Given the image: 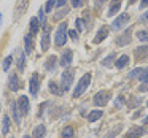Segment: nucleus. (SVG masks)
<instances>
[{
	"label": "nucleus",
	"mask_w": 148,
	"mask_h": 138,
	"mask_svg": "<svg viewBox=\"0 0 148 138\" xmlns=\"http://www.w3.org/2000/svg\"><path fill=\"white\" fill-rule=\"evenodd\" d=\"M48 89H49V92H51V94H54V95H58V97L64 94V92H62V89H61V86H58L54 81H49V83H48Z\"/></svg>",
	"instance_id": "nucleus-24"
},
{
	"label": "nucleus",
	"mask_w": 148,
	"mask_h": 138,
	"mask_svg": "<svg viewBox=\"0 0 148 138\" xmlns=\"http://www.w3.org/2000/svg\"><path fill=\"white\" fill-rule=\"evenodd\" d=\"M91 80H92V75L91 73H86V75H83L81 76V80L77 83V86H75V89H73V99H78V97H81L84 92L88 90V87H89V84H91Z\"/></svg>",
	"instance_id": "nucleus-1"
},
{
	"label": "nucleus",
	"mask_w": 148,
	"mask_h": 138,
	"mask_svg": "<svg viewBox=\"0 0 148 138\" xmlns=\"http://www.w3.org/2000/svg\"><path fill=\"white\" fill-rule=\"evenodd\" d=\"M11 64H13V56H7V57L3 59V65H2V68H3V71H8L11 67Z\"/></svg>",
	"instance_id": "nucleus-31"
},
{
	"label": "nucleus",
	"mask_w": 148,
	"mask_h": 138,
	"mask_svg": "<svg viewBox=\"0 0 148 138\" xmlns=\"http://www.w3.org/2000/svg\"><path fill=\"white\" fill-rule=\"evenodd\" d=\"M147 106H148V100H147Z\"/></svg>",
	"instance_id": "nucleus-50"
},
{
	"label": "nucleus",
	"mask_w": 148,
	"mask_h": 138,
	"mask_svg": "<svg viewBox=\"0 0 148 138\" xmlns=\"http://www.w3.org/2000/svg\"><path fill=\"white\" fill-rule=\"evenodd\" d=\"M72 5H73V8H78L83 5V0H72Z\"/></svg>",
	"instance_id": "nucleus-43"
},
{
	"label": "nucleus",
	"mask_w": 148,
	"mask_h": 138,
	"mask_svg": "<svg viewBox=\"0 0 148 138\" xmlns=\"http://www.w3.org/2000/svg\"><path fill=\"white\" fill-rule=\"evenodd\" d=\"M138 21H140V22H148V10L145 11V13H142V14H140Z\"/></svg>",
	"instance_id": "nucleus-40"
},
{
	"label": "nucleus",
	"mask_w": 148,
	"mask_h": 138,
	"mask_svg": "<svg viewBox=\"0 0 148 138\" xmlns=\"http://www.w3.org/2000/svg\"><path fill=\"white\" fill-rule=\"evenodd\" d=\"M102 114H103L102 109H92V111L88 114V122H96V121H99V119L102 118Z\"/></svg>",
	"instance_id": "nucleus-23"
},
{
	"label": "nucleus",
	"mask_w": 148,
	"mask_h": 138,
	"mask_svg": "<svg viewBox=\"0 0 148 138\" xmlns=\"http://www.w3.org/2000/svg\"><path fill=\"white\" fill-rule=\"evenodd\" d=\"M131 41H132V26H129L127 29H126L124 32L115 40V43L118 46H126V45H129Z\"/></svg>",
	"instance_id": "nucleus-6"
},
{
	"label": "nucleus",
	"mask_w": 148,
	"mask_h": 138,
	"mask_svg": "<svg viewBox=\"0 0 148 138\" xmlns=\"http://www.w3.org/2000/svg\"><path fill=\"white\" fill-rule=\"evenodd\" d=\"M138 81H140V83H147V81H148V67L143 70V73H142V76L138 78Z\"/></svg>",
	"instance_id": "nucleus-37"
},
{
	"label": "nucleus",
	"mask_w": 148,
	"mask_h": 138,
	"mask_svg": "<svg viewBox=\"0 0 148 138\" xmlns=\"http://www.w3.org/2000/svg\"><path fill=\"white\" fill-rule=\"evenodd\" d=\"M11 114H13V119L18 125L21 124V111L18 108V103L16 102H11Z\"/></svg>",
	"instance_id": "nucleus-22"
},
{
	"label": "nucleus",
	"mask_w": 148,
	"mask_h": 138,
	"mask_svg": "<svg viewBox=\"0 0 148 138\" xmlns=\"http://www.w3.org/2000/svg\"><path fill=\"white\" fill-rule=\"evenodd\" d=\"M8 87H10L11 92H16V90L21 89V81H19V76L16 73L10 75V78H8Z\"/></svg>",
	"instance_id": "nucleus-11"
},
{
	"label": "nucleus",
	"mask_w": 148,
	"mask_h": 138,
	"mask_svg": "<svg viewBox=\"0 0 148 138\" xmlns=\"http://www.w3.org/2000/svg\"><path fill=\"white\" fill-rule=\"evenodd\" d=\"M148 7V0H142V3H140V8H145Z\"/></svg>",
	"instance_id": "nucleus-45"
},
{
	"label": "nucleus",
	"mask_w": 148,
	"mask_h": 138,
	"mask_svg": "<svg viewBox=\"0 0 148 138\" xmlns=\"http://www.w3.org/2000/svg\"><path fill=\"white\" fill-rule=\"evenodd\" d=\"M29 90H30V95L37 97L40 92V75L38 73H34L32 78H30V83H29Z\"/></svg>",
	"instance_id": "nucleus-8"
},
{
	"label": "nucleus",
	"mask_w": 148,
	"mask_h": 138,
	"mask_svg": "<svg viewBox=\"0 0 148 138\" xmlns=\"http://www.w3.org/2000/svg\"><path fill=\"white\" fill-rule=\"evenodd\" d=\"M145 133V128L143 127H138V125H134L131 130L126 132V138H138Z\"/></svg>",
	"instance_id": "nucleus-17"
},
{
	"label": "nucleus",
	"mask_w": 148,
	"mask_h": 138,
	"mask_svg": "<svg viewBox=\"0 0 148 138\" xmlns=\"http://www.w3.org/2000/svg\"><path fill=\"white\" fill-rule=\"evenodd\" d=\"M45 68L48 71H54L56 68H58V57H56V56H49V57L46 59Z\"/></svg>",
	"instance_id": "nucleus-20"
},
{
	"label": "nucleus",
	"mask_w": 148,
	"mask_h": 138,
	"mask_svg": "<svg viewBox=\"0 0 148 138\" xmlns=\"http://www.w3.org/2000/svg\"><path fill=\"white\" fill-rule=\"evenodd\" d=\"M121 127H123V125H116V127H115V128H112V130H110L108 133L103 135V138H115L116 135H118L119 132H121Z\"/></svg>",
	"instance_id": "nucleus-32"
},
{
	"label": "nucleus",
	"mask_w": 148,
	"mask_h": 138,
	"mask_svg": "<svg viewBox=\"0 0 148 138\" xmlns=\"http://www.w3.org/2000/svg\"><path fill=\"white\" fill-rule=\"evenodd\" d=\"M23 138H30V137H29V135H24V137H23Z\"/></svg>",
	"instance_id": "nucleus-49"
},
{
	"label": "nucleus",
	"mask_w": 148,
	"mask_h": 138,
	"mask_svg": "<svg viewBox=\"0 0 148 138\" xmlns=\"http://www.w3.org/2000/svg\"><path fill=\"white\" fill-rule=\"evenodd\" d=\"M105 2H107V0H96V5H94V8H96V10L99 11L100 8L103 7V3H105Z\"/></svg>",
	"instance_id": "nucleus-39"
},
{
	"label": "nucleus",
	"mask_w": 148,
	"mask_h": 138,
	"mask_svg": "<svg viewBox=\"0 0 148 138\" xmlns=\"http://www.w3.org/2000/svg\"><path fill=\"white\" fill-rule=\"evenodd\" d=\"M138 90H140V92H148V81L147 83H142L140 87H138Z\"/></svg>",
	"instance_id": "nucleus-41"
},
{
	"label": "nucleus",
	"mask_w": 148,
	"mask_h": 138,
	"mask_svg": "<svg viewBox=\"0 0 148 138\" xmlns=\"http://www.w3.org/2000/svg\"><path fill=\"white\" fill-rule=\"evenodd\" d=\"M137 38H138V41L147 43V41H148V30H147V29L137 30Z\"/></svg>",
	"instance_id": "nucleus-28"
},
{
	"label": "nucleus",
	"mask_w": 148,
	"mask_h": 138,
	"mask_svg": "<svg viewBox=\"0 0 148 138\" xmlns=\"http://www.w3.org/2000/svg\"><path fill=\"white\" fill-rule=\"evenodd\" d=\"M121 3L123 0H112L110 2V7H108V11H107V16H115V14H118L119 8H121Z\"/></svg>",
	"instance_id": "nucleus-14"
},
{
	"label": "nucleus",
	"mask_w": 148,
	"mask_h": 138,
	"mask_svg": "<svg viewBox=\"0 0 148 138\" xmlns=\"http://www.w3.org/2000/svg\"><path fill=\"white\" fill-rule=\"evenodd\" d=\"M0 108H2V105H0Z\"/></svg>",
	"instance_id": "nucleus-51"
},
{
	"label": "nucleus",
	"mask_w": 148,
	"mask_h": 138,
	"mask_svg": "<svg viewBox=\"0 0 148 138\" xmlns=\"http://www.w3.org/2000/svg\"><path fill=\"white\" fill-rule=\"evenodd\" d=\"M140 105V99L137 95H131L129 97V103H127V108H135V106Z\"/></svg>",
	"instance_id": "nucleus-30"
},
{
	"label": "nucleus",
	"mask_w": 148,
	"mask_h": 138,
	"mask_svg": "<svg viewBox=\"0 0 148 138\" xmlns=\"http://www.w3.org/2000/svg\"><path fill=\"white\" fill-rule=\"evenodd\" d=\"M129 62H131V57H129L127 54H123L115 61V67L118 68V70H123V68H126L129 65Z\"/></svg>",
	"instance_id": "nucleus-16"
},
{
	"label": "nucleus",
	"mask_w": 148,
	"mask_h": 138,
	"mask_svg": "<svg viewBox=\"0 0 148 138\" xmlns=\"http://www.w3.org/2000/svg\"><path fill=\"white\" fill-rule=\"evenodd\" d=\"M140 114H142V111H140V109H138V111H135L134 114H132V119H137V118H138V116H140Z\"/></svg>",
	"instance_id": "nucleus-44"
},
{
	"label": "nucleus",
	"mask_w": 148,
	"mask_h": 138,
	"mask_svg": "<svg viewBox=\"0 0 148 138\" xmlns=\"http://www.w3.org/2000/svg\"><path fill=\"white\" fill-rule=\"evenodd\" d=\"M123 105H126L124 95H118V97H116V100H115V108H121Z\"/></svg>",
	"instance_id": "nucleus-36"
},
{
	"label": "nucleus",
	"mask_w": 148,
	"mask_h": 138,
	"mask_svg": "<svg viewBox=\"0 0 148 138\" xmlns=\"http://www.w3.org/2000/svg\"><path fill=\"white\" fill-rule=\"evenodd\" d=\"M18 70L19 71H24V68H26V52L21 51V49H18Z\"/></svg>",
	"instance_id": "nucleus-21"
},
{
	"label": "nucleus",
	"mask_w": 148,
	"mask_h": 138,
	"mask_svg": "<svg viewBox=\"0 0 148 138\" xmlns=\"http://www.w3.org/2000/svg\"><path fill=\"white\" fill-rule=\"evenodd\" d=\"M65 3H67V0H56V7H58V8L65 7Z\"/></svg>",
	"instance_id": "nucleus-42"
},
{
	"label": "nucleus",
	"mask_w": 148,
	"mask_h": 138,
	"mask_svg": "<svg viewBox=\"0 0 148 138\" xmlns=\"http://www.w3.org/2000/svg\"><path fill=\"white\" fill-rule=\"evenodd\" d=\"M134 56H135V61L137 62L148 59V45H142V46H138V48H135Z\"/></svg>",
	"instance_id": "nucleus-10"
},
{
	"label": "nucleus",
	"mask_w": 148,
	"mask_h": 138,
	"mask_svg": "<svg viewBox=\"0 0 148 138\" xmlns=\"http://www.w3.org/2000/svg\"><path fill=\"white\" fill-rule=\"evenodd\" d=\"M110 92L108 90H99V92L94 95V99H92V103L96 106H105L107 103L110 102Z\"/></svg>",
	"instance_id": "nucleus-4"
},
{
	"label": "nucleus",
	"mask_w": 148,
	"mask_h": 138,
	"mask_svg": "<svg viewBox=\"0 0 148 138\" xmlns=\"http://www.w3.org/2000/svg\"><path fill=\"white\" fill-rule=\"evenodd\" d=\"M108 37V27H105V26H100V29L97 30V33H96V37H94V43L96 45H99L100 41H103V40Z\"/></svg>",
	"instance_id": "nucleus-15"
},
{
	"label": "nucleus",
	"mask_w": 148,
	"mask_h": 138,
	"mask_svg": "<svg viewBox=\"0 0 148 138\" xmlns=\"http://www.w3.org/2000/svg\"><path fill=\"white\" fill-rule=\"evenodd\" d=\"M40 19L37 16H34V18H30V22H29V35H32V37H35L37 33H38V30H40Z\"/></svg>",
	"instance_id": "nucleus-13"
},
{
	"label": "nucleus",
	"mask_w": 148,
	"mask_h": 138,
	"mask_svg": "<svg viewBox=\"0 0 148 138\" xmlns=\"http://www.w3.org/2000/svg\"><path fill=\"white\" fill-rule=\"evenodd\" d=\"M67 13H69V8H64V7H62L61 10H59L58 13L54 14V19H56V21H59V19H61V18H62V16H65V14H67Z\"/></svg>",
	"instance_id": "nucleus-34"
},
{
	"label": "nucleus",
	"mask_w": 148,
	"mask_h": 138,
	"mask_svg": "<svg viewBox=\"0 0 148 138\" xmlns=\"http://www.w3.org/2000/svg\"><path fill=\"white\" fill-rule=\"evenodd\" d=\"M56 5V0H48L46 2V5L43 7V10H45V13H51V10H53V7Z\"/></svg>",
	"instance_id": "nucleus-35"
},
{
	"label": "nucleus",
	"mask_w": 148,
	"mask_h": 138,
	"mask_svg": "<svg viewBox=\"0 0 148 138\" xmlns=\"http://www.w3.org/2000/svg\"><path fill=\"white\" fill-rule=\"evenodd\" d=\"M27 3H29V0H18L16 8H14V19H19L23 16V13L27 8Z\"/></svg>",
	"instance_id": "nucleus-12"
},
{
	"label": "nucleus",
	"mask_w": 148,
	"mask_h": 138,
	"mask_svg": "<svg viewBox=\"0 0 148 138\" xmlns=\"http://www.w3.org/2000/svg\"><path fill=\"white\" fill-rule=\"evenodd\" d=\"M115 61H116V54H115V52H110V54L107 56V57L100 62V64H102L103 67H112V65L115 64Z\"/></svg>",
	"instance_id": "nucleus-26"
},
{
	"label": "nucleus",
	"mask_w": 148,
	"mask_h": 138,
	"mask_svg": "<svg viewBox=\"0 0 148 138\" xmlns=\"http://www.w3.org/2000/svg\"><path fill=\"white\" fill-rule=\"evenodd\" d=\"M75 26H77V30H78V32H81V30L86 29V22H84L83 18H78V19L75 21Z\"/></svg>",
	"instance_id": "nucleus-33"
},
{
	"label": "nucleus",
	"mask_w": 148,
	"mask_h": 138,
	"mask_svg": "<svg viewBox=\"0 0 148 138\" xmlns=\"http://www.w3.org/2000/svg\"><path fill=\"white\" fill-rule=\"evenodd\" d=\"M72 61H73V51L72 49H65V51H62L61 54V59H59V65L64 68H69L72 64Z\"/></svg>",
	"instance_id": "nucleus-9"
},
{
	"label": "nucleus",
	"mask_w": 148,
	"mask_h": 138,
	"mask_svg": "<svg viewBox=\"0 0 148 138\" xmlns=\"http://www.w3.org/2000/svg\"><path fill=\"white\" fill-rule=\"evenodd\" d=\"M61 135H62V138H75V128L72 125H67V127L62 128Z\"/></svg>",
	"instance_id": "nucleus-25"
},
{
	"label": "nucleus",
	"mask_w": 148,
	"mask_h": 138,
	"mask_svg": "<svg viewBox=\"0 0 148 138\" xmlns=\"http://www.w3.org/2000/svg\"><path fill=\"white\" fill-rule=\"evenodd\" d=\"M69 37L73 41H78V30H69Z\"/></svg>",
	"instance_id": "nucleus-38"
},
{
	"label": "nucleus",
	"mask_w": 148,
	"mask_h": 138,
	"mask_svg": "<svg viewBox=\"0 0 148 138\" xmlns=\"http://www.w3.org/2000/svg\"><path fill=\"white\" fill-rule=\"evenodd\" d=\"M69 24L67 22H62L59 24L58 30H56V35H54V43L56 46H64L67 43V37H69V29H67Z\"/></svg>",
	"instance_id": "nucleus-3"
},
{
	"label": "nucleus",
	"mask_w": 148,
	"mask_h": 138,
	"mask_svg": "<svg viewBox=\"0 0 148 138\" xmlns=\"http://www.w3.org/2000/svg\"><path fill=\"white\" fill-rule=\"evenodd\" d=\"M16 103H18V108H19V111H21V116L29 114V111H30V102H29V97H26V95H19V99L16 100Z\"/></svg>",
	"instance_id": "nucleus-7"
},
{
	"label": "nucleus",
	"mask_w": 148,
	"mask_h": 138,
	"mask_svg": "<svg viewBox=\"0 0 148 138\" xmlns=\"http://www.w3.org/2000/svg\"><path fill=\"white\" fill-rule=\"evenodd\" d=\"M2 21H3V18H2V13H0V27H2Z\"/></svg>",
	"instance_id": "nucleus-46"
},
{
	"label": "nucleus",
	"mask_w": 148,
	"mask_h": 138,
	"mask_svg": "<svg viewBox=\"0 0 148 138\" xmlns=\"http://www.w3.org/2000/svg\"><path fill=\"white\" fill-rule=\"evenodd\" d=\"M143 124H148V116H147V118L143 119Z\"/></svg>",
	"instance_id": "nucleus-47"
},
{
	"label": "nucleus",
	"mask_w": 148,
	"mask_h": 138,
	"mask_svg": "<svg viewBox=\"0 0 148 138\" xmlns=\"http://www.w3.org/2000/svg\"><path fill=\"white\" fill-rule=\"evenodd\" d=\"M143 70H145V68H142V67L134 68V70H131V71L127 73V78H140L142 73H143Z\"/></svg>",
	"instance_id": "nucleus-29"
},
{
	"label": "nucleus",
	"mask_w": 148,
	"mask_h": 138,
	"mask_svg": "<svg viewBox=\"0 0 148 138\" xmlns=\"http://www.w3.org/2000/svg\"><path fill=\"white\" fill-rule=\"evenodd\" d=\"M32 51H34V38H32V35L27 33V35L24 37V52H26V54H30Z\"/></svg>",
	"instance_id": "nucleus-18"
},
{
	"label": "nucleus",
	"mask_w": 148,
	"mask_h": 138,
	"mask_svg": "<svg viewBox=\"0 0 148 138\" xmlns=\"http://www.w3.org/2000/svg\"><path fill=\"white\" fill-rule=\"evenodd\" d=\"M10 132V116L5 114L3 116V121H2V133L7 135Z\"/></svg>",
	"instance_id": "nucleus-27"
},
{
	"label": "nucleus",
	"mask_w": 148,
	"mask_h": 138,
	"mask_svg": "<svg viewBox=\"0 0 148 138\" xmlns=\"http://www.w3.org/2000/svg\"><path fill=\"white\" fill-rule=\"evenodd\" d=\"M137 0H129V5H132V3H135Z\"/></svg>",
	"instance_id": "nucleus-48"
},
{
	"label": "nucleus",
	"mask_w": 148,
	"mask_h": 138,
	"mask_svg": "<svg viewBox=\"0 0 148 138\" xmlns=\"http://www.w3.org/2000/svg\"><path fill=\"white\" fill-rule=\"evenodd\" d=\"M45 135H46V127L43 124H38L37 127H34L32 138H45Z\"/></svg>",
	"instance_id": "nucleus-19"
},
{
	"label": "nucleus",
	"mask_w": 148,
	"mask_h": 138,
	"mask_svg": "<svg viewBox=\"0 0 148 138\" xmlns=\"http://www.w3.org/2000/svg\"><path fill=\"white\" fill-rule=\"evenodd\" d=\"M73 78H75V70L72 67H69L61 76V89H62V92H69V90H70L72 83H73Z\"/></svg>",
	"instance_id": "nucleus-2"
},
{
	"label": "nucleus",
	"mask_w": 148,
	"mask_h": 138,
	"mask_svg": "<svg viewBox=\"0 0 148 138\" xmlns=\"http://www.w3.org/2000/svg\"><path fill=\"white\" fill-rule=\"evenodd\" d=\"M129 19H131V16H129L127 13H121L118 18L113 19V22H112V26H110V27H112V30H121L123 27L129 22Z\"/></svg>",
	"instance_id": "nucleus-5"
}]
</instances>
